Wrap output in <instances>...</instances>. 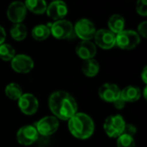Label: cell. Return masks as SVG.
Segmentation results:
<instances>
[{
  "label": "cell",
  "instance_id": "obj_18",
  "mask_svg": "<svg viewBox=\"0 0 147 147\" xmlns=\"http://www.w3.org/2000/svg\"><path fill=\"white\" fill-rule=\"evenodd\" d=\"M109 30L114 34H119L120 32L124 30L125 27V20L122 16L119 14H115L110 16L108 22Z\"/></svg>",
  "mask_w": 147,
  "mask_h": 147
},
{
  "label": "cell",
  "instance_id": "obj_5",
  "mask_svg": "<svg viewBox=\"0 0 147 147\" xmlns=\"http://www.w3.org/2000/svg\"><path fill=\"white\" fill-rule=\"evenodd\" d=\"M74 31L77 36H78L82 40H90L94 38L96 32L94 23L85 18L80 19L76 22Z\"/></svg>",
  "mask_w": 147,
  "mask_h": 147
},
{
  "label": "cell",
  "instance_id": "obj_25",
  "mask_svg": "<svg viewBox=\"0 0 147 147\" xmlns=\"http://www.w3.org/2000/svg\"><path fill=\"white\" fill-rule=\"evenodd\" d=\"M137 13L142 16H147V0H138L136 3Z\"/></svg>",
  "mask_w": 147,
  "mask_h": 147
},
{
  "label": "cell",
  "instance_id": "obj_26",
  "mask_svg": "<svg viewBox=\"0 0 147 147\" xmlns=\"http://www.w3.org/2000/svg\"><path fill=\"white\" fill-rule=\"evenodd\" d=\"M136 132H137V129H136L135 126H134V125H132V124H127V123H126L123 134L134 137V135L136 134Z\"/></svg>",
  "mask_w": 147,
  "mask_h": 147
},
{
  "label": "cell",
  "instance_id": "obj_21",
  "mask_svg": "<svg viewBox=\"0 0 147 147\" xmlns=\"http://www.w3.org/2000/svg\"><path fill=\"white\" fill-rule=\"evenodd\" d=\"M28 31L24 24L22 23H15L10 28L11 37L17 41L23 40L27 36Z\"/></svg>",
  "mask_w": 147,
  "mask_h": 147
},
{
  "label": "cell",
  "instance_id": "obj_9",
  "mask_svg": "<svg viewBox=\"0 0 147 147\" xmlns=\"http://www.w3.org/2000/svg\"><path fill=\"white\" fill-rule=\"evenodd\" d=\"M11 67L17 73L26 74L33 70L34 61L26 54H17L11 59Z\"/></svg>",
  "mask_w": 147,
  "mask_h": 147
},
{
  "label": "cell",
  "instance_id": "obj_30",
  "mask_svg": "<svg viewBox=\"0 0 147 147\" xmlns=\"http://www.w3.org/2000/svg\"><path fill=\"white\" fill-rule=\"evenodd\" d=\"M146 73H147V68L146 67H145V68H144V70H143V71H142V74H141L142 80L144 81V83H145V84H146V81H147Z\"/></svg>",
  "mask_w": 147,
  "mask_h": 147
},
{
  "label": "cell",
  "instance_id": "obj_13",
  "mask_svg": "<svg viewBox=\"0 0 147 147\" xmlns=\"http://www.w3.org/2000/svg\"><path fill=\"white\" fill-rule=\"evenodd\" d=\"M98 95L102 100L108 102H114L120 97L121 90L115 84L106 83L99 88Z\"/></svg>",
  "mask_w": 147,
  "mask_h": 147
},
{
  "label": "cell",
  "instance_id": "obj_4",
  "mask_svg": "<svg viewBox=\"0 0 147 147\" xmlns=\"http://www.w3.org/2000/svg\"><path fill=\"white\" fill-rule=\"evenodd\" d=\"M140 42V37L134 30H123L115 35V45L124 50L135 48Z\"/></svg>",
  "mask_w": 147,
  "mask_h": 147
},
{
  "label": "cell",
  "instance_id": "obj_27",
  "mask_svg": "<svg viewBox=\"0 0 147 147\" xmlns=\"http://www.w3.org/2000/svg\"><path fill=\"white\" fill-rule=\"evenodd\" d=\"M138 34L141 35L144 38H146L147 36V22L145 21L141 22L138 27Z\"/></svg>",
  "mask_w": 147,
  "mask_h": 147
},
{
  "label": "cell",
  "instance_id": "obj_7",
  "mask_svg": "<svg viewBox=\"0 0 147 147\" xmlns=\"http://www.w3.org/2000/svg\"><path fill=\"white\" fill-rule=\"evenodd\" d=\"M59 126V121L55 116H46L35 124V128L39 134L47 137L53 134L58 130Z\"/></svg>",
  "mask_w": 147,
  "mask_h": 147
},
{
  "label": "cell",
  "instance_id": "obj_8",
  "mask_svg": "<svg viewBox=\"0 0 147 147\" xmlns=\"http://www.w3.org/2000/svg\"><path fill=\"white\" fill-rule=\"evenodd\" d=\"M17 101L19 109L24 115H32L37 112L39 108V102L34 95L29 93L22 94Z\"/></svg>",
  "mask_w": 147,
  "mask_h": 147
},
{
  "label": "cell",
  "instance_id": "obj_28",
  "mask_svg": "<svg viewBox=\"0 0 147 147\" xmlns=\"http://www.w3.org/2000/svg\"><path fill=\"white\" fill-rule=\"evenodd\" d=\"M113 103L115 104V107L117 109H121L124 108V106H125V104H126V102H125V101L121 97V96H120V97H119L118 99H116Z\"/></svg>",
  "mask_w": 147,
  "mask_h": 147
},
{
  "label": "cell",
  "instance_id": "obj_16",
  "mask_svg": "<svg viewBox=\"0 0 147 147\" xmlns=\"http://www.w3.org/2000/svg\"><path fill=\"white\" fill-rule=\"evenodd\" d=\"M141 96V90L140 88L129 85L125 87L122 90H121V97L126 102H134L138 101Z\"/></svg>",
  "mask_w": 147,
  "mask_h": 147
},
{
  "label": "cell",
  "instance_id": "obj_12",
  "mask_svg": "<svg viewBox=\"0 0 147 147\" xmlns=\"http://www.w3.org/2000/svg\"><path fill=\"white\" fill-rule=\"evenodd\" d=\"M96 44L102 49H111L115 46V34L108 29H99L94 36Z\"/></svg>",
  "mask_w": 147,
  "mask_h": 147
},
{
  "label": "cell",
  "instance_id": "obj_17",
  "mask_svg": "<svg viewBox=\"0 0 147 147\" xmlns=\"http://www.w3.org/2000/svg\"><path fill=\"white\" fill-rule=\"evenodd\" d=\"M100 65L98 62L94 59H86L84 61L82 65V71L83 73L89 78H93L96 76L99 72Z\"/></svg>",
  "mask_w": 147,
  "mask_h": 147
},
{
  "label": "cell",
  "instance_id": "obj_6",
  "mask_svg": "<svg viewBox=\"0 0 147 147\" xmlns=\"http://www.w3.org/2000/svg\"><path fill=\"white\" fill-rule=\"evenodd\" d=\"M52 34L59 40L71 38L73 34V26L67 20H58L51 25L50 29Z\"/></svg>",
  "mask_w": 147,
  "mask_h": 147
},
{
  "label": "cell",
  "instance_id": "obj_24",
  "mask_svg": "<svg viewBox=\"0 0 147 147\" xmlns=\"http://www.w3.org/2000/svg\"><path fill=\"white\" fill-rule=\"evenodd\" d=\"M116 146L117 147H135L136 144L133 136L122 134L117 138Z\"/></svg>",
  "mask_w": 147,
  "mask_h": 147
},
{
  "label": "cell",
  "instance_id": "obj_2",
  "mask_svg": "<svg viewBox=\"0 0 147 147\" xmlns=\"http://www.w3.org/2000/svg\"><path fill=\"white\" fill-rule=\"evenodd\" d=\"M68 128L75 138L87 140L94 134L95 124L90 115L84 113H76L68 120Z\"/></svg>",
  "mask_w": 147,
  "mask_h": 147
},
{
  "label": "cell",
  "instance_id": "obj_22",
  "mask_svg": "<svg viewBox=\"0 0 147 147\" xmlns=\"http://www.w3.org/2000/svg\"><path fill=\"white\" fill-rule=\"evenodd\" d=\"M23 94L21 86L16 83H10L5 88V95L8 98L16 101Z\"/></svg>",
  "mask_w": 147,
  "mask_h": 147
},
{
  "label": "cell",
  "instance_id": "obj_10",
  "mask_svg": "<svg viewBox=\"0 0 147 147\" xmlns=\"http://www.w3.org/2000/svg\"><path fill=\"white\" fill-rule=\"evenodd\" d=\"M27 8L22 2H12L7 9V17L13 23H21L26 17Z\"/></svg>",
  "mask_w": 147,
  "mask_h": 147
},
{
  "label": "cell",
  "instance_id": "obj_23",
  "mask_svg": "<svg viewBox=\"0 0 147 147\" xmlns=\"http://www.w3.org/2000/svg\"><path fill=\"white\" fill-rule=\"evenodd\" d=\"M16 53L12 46L9 44H1L0 45V59L4 61H11L15 57Z\"/></svg>",
  "mask_w": 147,
  "mask_h": 147
},
{
  "label": "cell",
  "instance_id": "obj_14",
  "mask_svg": "<svg viewBox=\"0 0 147 147\" xmlns=\"http://www.w3.org/2000/svg\"><path fill=\"white\" fill-rule=\"evenodd\" d=\"M46 11L50 18L58 21L63 19L67 15L68 9L65 2L62 0H55L47 7Z\"/></svg>",
  "mask_w": 147,
  "mask_h": 147
},
{
  "label": "cell",
  "instance_id": "obj_19",
  "mask_svg": "<svg viewBox=\"0 0 147 147\" xmlns=\"http://www.w3.org/2000/svg\"><path fill=\"white\" fill-rule=\"evenodd\" d=\"M24 4L27 9L36 15H42L45 13L47 7L45 0H25Z\"/></svg>",
  "mask_w": 147,
  "mask_h": 147
},
{
  "label": "cell",
  "instance_id": "obj_1",
  "mask_svg": "<svg viewBox=\"0 0 147 147\" xmlns=\"http://www.w3.org/2000/svg\"><path fill=\"white\" fill-rule=\"evenodd\" d=\"M51 112L57 119L68 121L78 113V104L71 95L64 90L53 92L48 100Z\"/></svg>",
  "mask_w": 147,
  "mask_h": 147
},
{
  "label": "cell",
  "instance_id": "obj_20",
  "mask_svg": "<svg viewBox=\"0 0 147 147\" xmlns=\"http://www.w3.org/2000/svg\"><path fill=\"white\" fill-rule=\"evenodd\" d=\"M50 28L47 25L44 24H40L35 26L33 30H32V36L35 40L42 41L45 40L46 39L48 38L50 35Z\"/></svg>",
  "mask_w": 147,
  "mask_h": 147
},
{
  "label": "cell",
  "instance_id": "obj_3",
  "mask_svg": "<svg viewBox=\"0 0 147 147\" xmlns=\"http://www.w3.org/2000/svg\"><path fill=\"white\" fill-rule=\"evenodd\" d=\"M125 125L126 122L121 115H110L105 120L103 123V129L109 137L118 138L123 134Z\"/></svg>",
  "mask_w": 147,
  "mask_h": 147
},
{
  "label": "cell",
  "instance_id": "obj_29",
  "mask_svg": "<svg viewBox=\"0 0 147 147\" xmlns=\"http://www.w3.org/2000/svg\"><path fill=\"white\" fill-rule=\"evenodd\" d=\"M5 39H6V32L4 28L0 25V45L4 42Z\"/></svg>",
  "mask_w": 147,
  "mask_h": 147
},
{
  "label": "cell",
  "instance_id": "obj_31",
  "mask_svg": "<svg viewBox=\"0 0 147 147\" xmlns=\"http://www.w3.org/2000/svg\"><path fill=\"white\" fill-rule=\"evenodd\" d=\"M53 1H55V0H53Z\"/></svg>",
  "mask_w": 147,
  "mask_h": 147
},
{
  "label": "cell",
  "instance_id": "obj_11",
  "mask_svg": "<svg viewBox=\"0 0 147 147\" xmlns=\"http://www.w3.org/2000/svg\"><path fill=\"white\" fill-rule=\"evenodd\" d=\"M39 134L35 127L27 125L22 127L16 133V139L19 144L22 146H30L38 139Z\"/></svg>",
  "mask_w": 147,
  "mask_h": 147
},
{
  "label": "cell",
  "instance_id": "obj_15",
  "mask_svg": "<svg viewBox=\"0 0 147 147\" xmlns=\"http://www.w3.org/2000/svg\"><path fill=\"white\" fill-rule=\"evenodd\" d=\"M76 53L84 60L93 59L96 54V47L90 40H82L76 47Z\"/></svg>",
  "mask_w": 147,
  "mask_h": 147
}]
</instances>
